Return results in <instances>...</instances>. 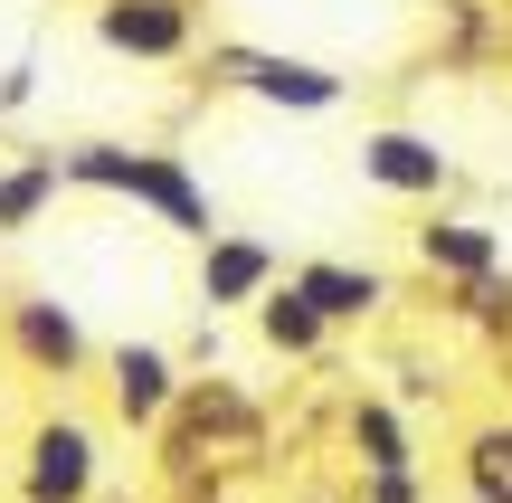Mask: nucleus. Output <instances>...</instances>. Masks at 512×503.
I'll use <instances>...</instances> for the list:
<instances>
[{
  "label": "nucleus",
  "mask_w": 512,
  "mask_h": 503,
  "mask_svg": "<svg viewBox=\"0 0 512 503\" xmlns=\"http://www.w3.org/2000/svg\"><path fill=\"white\" fill-rule=\"evenodd\" d=\"M152 437H162L171 485H219V475L266 456V409H256L238 380H181V399H171V418Z\"/></svg>",
  "instance_id": "1"
},
{
  "label": "nucleus",
  "mask_w": 512,
  "mask_h": 503,
  "mask_svg": "<svg viewBox=\"0 0 512 503\" xmlns=\"http://www.w3.org/2000/svg\"><path fill=\"white\" fill-rule=\"evenodd\" d=\"M57 171H67L76 190H114V200H133V209H152L162 228H181V238H219V209H209V190H200V171L181 162V152H133V143H76V152H57Z\"/></svg>",
  "instance_id": "2"
},
{
  "label": "nucleus",
  "mask_w": 512,
  "mask_h": 503,
  "mask_svg": "<svg viewBox=\"0 0 512 503\" xmlns=\"http://www.w3.org/2000/svg\"><path fill=\"white\" fill-rule=\"evenodd\" d=\"M95 485H105V447L86 418L57 409L19 437V503H95Z\"/></svg>",
  "instance_id": "3"
},
{
  "label": "nucleus",
  "mask_w": 512,
  "mask_h": 503,
  "mask_svg": "<svg viewBox=\"0 0 512 503\" xmlns=\"http://www.w3.org/2000/svg\"><path fill=\"white\" fill-rule=\"evenodd\" d=\"M0 333H10V352L29 361L38 380H76V371L95 361L76 304H57V295H10V304H0Z\"/></svg>",
  "instance_id": "4"
},
{
  "label": "nucleus",
  "mask_w": 512,
  "mask_h": 503,
  "mask_svg": "<svg viewBox=\"0 0 512 503\" xmlns=\"http://www.w3.org/2000/svg\"><path fill=\"white\" fill-rule=\"evenodd\" d=\"M95 48L171 67V57L200 48V19H190V0H95Z\"/></svg>",
  "instance_id": "5"
},
{
  "label": "nucleus",
  "mask_w": 512,
  "mask_h": 503,
  "mask_svg": "<svg viewBox=\"0 0 512 503\" xmlns=\"http://www.w3.org/2000/svg\"><path fill=\"white\" fill-rule=\"evenodd\" d=\"M171 399H181V361H171L162 342H114V352H105V409L124 418L133 437L162 428Z\"/></svg>",
  "instance_id": "6"
},
{
  "label": "nucleus",
  "mask_w": 512,
  "mask_h": 503,
  "mask_svg": "<svg viewBox=\"0 0 512 503\" xmlns=\"http://www.w3.org/2000/svg\"><path fill=\"white\" fill-rule=\"evenodd\" d=\"M219 76H238L247 95H266V105H285V114L342 105V76H332V67H313V57H275V48H219Z\"/></svg>",
  "instance_id": "7"
},
{
  "label": "nucleus",
  "mask_w": 512,
  "mask_h": 503,
  "mask_svg": "<svg viewBox=\"0 0 512 503\" xmlns=\"http://www.w3.org/2000/svg\"><path fill=\"white\" fill-rule=\"evenodd\" d=\"M256 295H275V247L219 228V238L200 247V304H209V314H228V304H256Z\"/></svg>",
  "instance_id": "8"
},
{
  "label": "nucleus",
  "mask_w": 512,
  "mask_h": 503,
  "mask_svg": "<svg viewBox=\"0 0 512 503\" xmlns=\"http://www.w3.org/2000/svg\"><path fill=\"white\" fill-rule=\"evenodd\" d=\"M361 171L380 190H399V200H437V190H446V152L427 143V133H399V124L361 133Z\"/></svg>",
  "instance_id": "9"
},
{
  "label": "nucleus",
  "mask_w": 512,
  "mask_h": 503,
  "mask_svg": "<svg viewBox=\"0 0 512 503\" xmlns=\"http://www.w3.org/2000/svg\"><path fill=\"white\" fill-rule=\"evenodd\" d=\"M285 285L313 304V323H323V333H332V323H361V314H380V304H389V285L370 276V266H342V257H313V266H294Z\"/></svg>",
  "instance_id": "10"
},
{
  "label": "nucleus",
  "mask_w": 512,
  "mask_h": 503,
  "mask_svg": "<svg viewBox=\"0 0 512 503\" xmlns=\"http://www.w3.org/2000/svg\"><path fill=\"white\" fill-rule=\"evenodd\" d=\"M57 190H67L57 152H19V162L0 171V238H29V228L57 209Z\"/></svg>",
  "instance_id": "11"
},
{
  "label": "nucleus",
  "mask_w": 512,
  "mask_h": 503,
  "mask_svg": "<svg viewBox=\"0 0 512 503\" xmlns=\"http://www.w3.org/2000/svg\"><path fill=\"white\" fill-rule=\"evenodd\" d=\"M351 466L361 475H418V447H408L389 399H351Z\"/></svg>",
  "instance_id": "12"
},
{
  "label": "nucleus",
  "mask_w": 512,
  "mask_h": 503,
  "mask_svg": "<svg viewBox=\"0 0 512 503\" xmlns=\"http://www.w3.org/2000/svg\"><path fill=\"white\" fill-rule=\"evenodd\" d=\"M418 257L475 285V276H494V257H503V247H494V228H475V219H437V228H418Z\"/></svg>",
  "instance_id": "13"
},
{
  "label": "nucleus",
  "mask_w": 512,
  "mask_h": 503,
  "mask_svg": "<svg viewBox=\"0 0 512 503\" xmlns=\"http://www.w3.org/2000/svg\"><path fill=\"white\" fill-rule=\"evenodd\" d=\"M256 333H266V352H285V361H313V352H323V323H313V304L294 295V285L256 295Z\"/></svg>",
  "instance_id": "14"
},
{
  "label": "nucleus",
  "mask_w": 512,
  "mask_h": 503,
  "mask_svg": "<svg viewBox=\"0 0 512 503\" xmlns=\"http://www.w3.org/2000/svg\"><path fill=\"white\" fill-rule=\"evenodd\" d=\"M465 494L475 503H512V418L465 437Z\"/></svg>",
  "instance_id": "15"
},
{
  "label": "nucleus",
  "mask_w": 512,
  "mask_h": 503,
  "mask_svg": "<svg viewBox=\"0 0 512 503\" xmlns=\"http://www.w3.org/2000/svg\"><path fill=\"white\" fill-rule=\"evenodd\" d=\"M361 503H418V475H361Z\"/></svg>",
  "instance_id": "16"
},
{
  "label": "nucleus",
  "mask_w": 512,
  "mask_h": 503,
  "mask_svg": "<svg viewBox=\"0 0 512 503\" xmlns=\"http://www.w3.org/2000/svg\"><path fill=\"white\" fill-rule=\"evenodd\" d=\"M29 86H38V67H29V57H19V67L0 76V114H19V105H29Z\"/></svg>",
  "instance_id": "17"
},
{
  "label": "nucleus",
  "mask_w": 512,
  "mask_h": 503,
  "mask_svg": "<svg viewBox=\"0 0 512 503\" xmlns=\"http://www.w3.org/2000/svg\"><path fill=\"white\" fill-rule=\"evenodd\" d=\"M503 371H512V333H503Z\"/></svg>",
  "instance_id": "18"
}]
</instances>
